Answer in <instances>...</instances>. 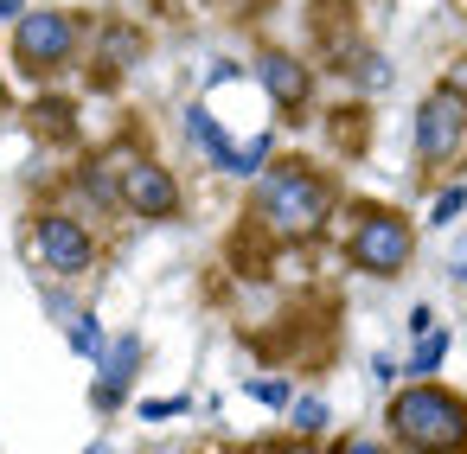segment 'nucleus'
Masks as SVG:
<instances>
[{
    "mask_svg": "<svg viewBox=\"0 0 467 454\" xmlns=\"http://www.w3.org/2000/svg\"><path fill=\"white\" fill-rule=\"evenodd\" d=\"M448 346H454V339H448V326L416 333V346H410V365H403V371H410V377H435V371H441V358H448Z\"/></svg>",
    "mask_w": 467,
    "mask_h": 454,
    "instance_id": "nucleus-14",
    "label": "nucleus"
},
{
    "mask_svg": "<svg viewBox=\"0 0 467 454\" xmlns=\"http://www.w3.org/2000/svg\"><path fill=\"white\" fill-rule=\"evenodd\" d=\"M84 454H116V441H90V448H84Z\"/></svg>",
    "mask_w": 467,
    "mask_h": 454,
    "instance_id": "nucleus-29",
    "label": "nucleus"
},
{
    "mask_svg": "<svg viewBox=\"0 0 467 454\" xmlns=\"http://www.w3.org/2000/svg\"><path fill=\"white\" fill-rule=\"evenodd\" d=\"M250 77H256V90L269 97V109H275L282 122H307V109H314V97H320V71H314L301 52L256 46V58H250Z\"/></svg>",
    "mask_w": 467,
    "mask_h": 454,
    "instance_id": "nucleus-9",
    "label": "nucleus"
},
{
    "mask_svg": "<svg viewBox=\"0 0 467 454\" xmlns=\"http://www.w3.org/2000/svg\"><path fill=\"white\" fill-rule=\"evenodd\" d=\"M84 65H90V90H116L135 65H148V26L141 20H90V39H84Z\"/></svg>",
    "mask_w": 467,
    "mask_h": 454,
    "instance_id": "nucleus-10",
    "label": "nucleus"
},
{
    "mask_svg": "<svg viewBox=\"0 0 467 454\" xmlns=\"http://www.w3.org/2000/svg\"><path fill=\"white\" fill-rule=\"evenodd\" d=\"M26 122H33V135L52 141V148H78V103H71V97L39 90V103L26 109Z\"/></svg>",
    "mask_w": 467,
    "mask_h": 454,
    "instance_id": "nucleus-13",
    "label": "nucleus"
},
{
    "mask_svg": "<svg viewBox=\"0 0 467 454\" xmlns=\"http://www.w3.org/2000/svg\"><path fill=\"white\" fill-rule=\"evenodd\" d=\"M90 365H97V377H90V409H97V416H116V409L135 397V377L148 371V339H141V333H109Z\"/></svg>",
    "mask_w": 467,
    "mask_h": 454,
    "instance_id": "nucleus-11",
    "label": "nucleus"
},
{
    "mask_svg": "<svg viewBox=\"0 0 467 454\" xmlns=\"http://www.w3.org/2000/svg\"><path fill=\"white\" fill-rule=\"evenodd\" d=\"M65 339H71V352H78V358H97V352H103V339H109V333H103V314H97V307H78V314L65 320Z\"/></svg>",
    "mask_w": 467,
    "mask_h": 454,
    "instance_id": "nucleus-16",
    "label": "nucleus"
},
{
    "mask_svg": "<svg viewBox=\"0 0 467 454\" xmlns=\"http://www.w3.org/2000/svg\"><path fill=\"white\" fill-rule=\"evenodd\" d=\"M288 435H301V441H314V435H327V422H333V409H327V397H288Z\"/></svg>",
    "mask_w": 467,
    "mask_h": 454,
    "instance_id": "nucleus-15",
    "label": "nucleus"
},
{
    "mask_svg": "<svg viewBox=\"0 0 467 454\" xmlns=\"http://www.w3.org/2000/svg\"><path fill=\"white\" fill-rule=\"evenodd\" d=\"M327 129H333L339 154H352V148H365V135H371V116H365V103H346V109H333V116H327Z\"/></svg>",
    "mask_w": 467,
    "mask_h": 454,
    "instance_id": "nucleus-17",
    "label": "nucleus"
},
{
    "mask_svg": "<svg viewBox=\"0 0 467 454\" xmlns=\"http://www.w3.org/2000/svg\"><path fill=\"white\" fill-rule=\"evenodd\" d=\"M441 84H448V90H461V97H467V58H454V65H448V77H441Z\"/></svg>",
    "mask_w": 467,
    "mask_h": 454,
    "instance_id": "nucleus-26",
    "label": "nucleus"
},
{
    "mask_svg": "<svg viewBox=\"0 0 467 454\" xmlns=\"http://www.w3.org/2000/svg\"><path fill=\"white\" fill-rule=\"evenodd\" d=\"M461 212H467V186H461V180H448V186L429 199V224H435V231H448V224H461Z\"/></svg>",
    "mask_w": 467,
    "mask_h": 454,
    "instance_id": "nucleus-18",
    "label": "nucleus"
},
{
    "mask_svg": "<svg viewBox=\"0 0 467 454\" xmlns=\"http://www.w3.org/2000/svg\"><path fill=\"white\" fill-rule=\"evenodd\" d=\"M109 148H116V180H122V218H135V224H180L186 218L180 173L161 154L135 148V141H109Z\"/></svg>",
    "mask_w": 467,
    "mask_h": 454,
    "instance_id": "nucleus-6",
    "label": "nucleus"
},
{
    "mask_svg": "<svg viewBox=\"0 0 467 454\" xmlns=\"http://www.w3.org/2000/svg\"><path fill=\"white\" fill-rule=\"evenodd\" d=\"M448 275H454V282H467V237L454 243V256H448Z\"/></svg>",
    "mask_w": 467,
    "mask_h": 454,
    "instance_id": "nucleus-27",
    "label": "nucleus"
},
{
    "mask_svg": "<svg viewBox=\"0 0 467 454\" xmlns=\"http://www.w3.org/2000/svg\"><path fill=\"white\" fill-rule=\"evenodd\" d=\"M46 314H52V320H58V326H65V320H71V314H78V301H71V294H65V288H58V282H46Z\"/></svg>",
    "mask_w": 467,
    "mask_h": 454,
    "instance_id": "nucleus-22",
    "label": "nucleus"
},
{
    "mask_svg": "<svg viewBox=\"0 0 467 454\" xmlns=\"http://www.w3.org/2000/svg\"><path fill=\"white\" fill-rule=\"evenodd\" d=\"M26 7H33V0H0V26H14V20H20Z\"/></svg>",
    "mask_w": 467,
    "mask_h": 454,
    "instance_id": "nucleus-28",
    "label": "nucleus"
},
{
    "mask_svg": "<svg viewBox=\"0 0 467 454\" xmlns=\"http://www.w3.org/2000/svg\"><path fill=\"white\" fill-rule=\"evenodd\" d=\"M346 263L371 282H397L416 263V224L397 205H352L346 212Z\"/></svg>",
    "mask_w": 467,
    "mask_h": 454,
    "instance_id": "nucleus-5",
    "label": "nucleus"
},
{
    "mask_svg": "<svg viewBox=\"0 0 467 454\" xmlns=\"http://www.w3.org/2000/svg\"><path fill=\"white\" fill-rule=\"evenodd\" d=\"M244 397H250V403H263V409H288L295 384H288V377H244Z\"/></svg>",
    "mask_w": 467,
    "mask_h": 454,
    "instance_id": "nucleus-19",
    "label": "nucleus"
},
{
    "mask_svg": "<svg viewBox=\"0 0 467 454\" xmlns=\"http://www.w3.org/2000/svg\"><path fill=\"white\" fill-rule=\"evenodd\" d=\"M327 454H397V448H390V441H378V435H358V428H352V435H339Z\"/></svg>",
    "mask_w": 467,
    "mask_h": 454,
    "instance_id": "nucleus-21",
    "label": "nucleus"
},
{
    "mask_svg": "<svg viewBox=\"0 0 467 454\" xmlns=\"http://www.w3.org/2000/svg\"><path fill=\"white\" fill-rule=\"evenodd\" d=\"M180 135H186V148H192L212 173H231V180H256V173L269 167V154H275V135H269V129H256L250 141H237L205 103H186V109H180Z\"/></svg>",
    "mask_w": 467,
    "mask_h": 454,
    "instance_id": "nucleus-7",
    "label": "nucleus"
},
{
    "mask_svg": "<svg viewBox=\"0 0 467 454\" xmlns=\"http://www.w3.org/2000/svg\"><path fill=\"white\" fill-rule=\"evenodd\" d=\"M339 212V180L307 154H269V167L250 186L244 224L269 243H314Z\"/></svg>",
    "mask_w": 467,
    "mask_h": 454,
    "instance_id": "nucleus-1",
    "label": "nucleus"
},
{
    "mask_svg": "<svg viewBox=\"0 0 467 454\" xmlns=\"http://www.w3.org/2000/svg\"><path fill=\"white\" fill-rule=\"evenodd\" d=\"M244 454H314V441H301V435H282V441H256V448H244Z\"/></svg>",
    "mask_w": 467,
    "mask_h": 454,
    "instance_id": "nucleus-23",
    "label": "nucleus"
},
{
    "mask_svg": "<svg viewBox=\"0 0 467 454\" xmlns=\"http://www.w3.org/2000/svg\"><path fill=\"white\" fill-rule=\"evenodd\" d=\"M429 326H435V307H429V301H416V307H410V339H416V333H429Z\"/></svg>",
    "mask_w": 467,
    "mask_h": 454,
    "instance_id": "nucleus-24",
    "label": "nucleus"
},
{
    "mask_svg": "<svg viewBox=\"0 0 467 454\" xmlns=\"http://www.w3.org/2000/svg\"><path fill=\"white\" fill-rule=\"evenodd\" d=\"M384 428L397 454H467V397L441 377H410L384 403Z\"/></svg>",
    "mask_w": 467,
    "mask_h": 454,
    "instance_id": "nucleus-3",
    "label": "nucleus"
},
{
    "mask_svg": "<svg viewBox=\"0 0 467 454\" xmlns=\"http://www.w3.org/2000/svg\"><path fill=\"white\" fill-rule=\"evenodd\" d=\"M26 263L46 282H90L103 269V237L84 212L71 205H39L26 218Z\"/></svg>",
    "mask_w": 467,
    "mask_h": 454,
    "instance_id": "nucleus-4",
    "label": "nucleus"
},
{
    "mask_svg": "<svg viewBox=\"0 0 467 454\" xmlns=\"http://www.w3.org/2000/svg\"><path fill=\"white\" fill-rule=\"evenodd\" d=\"M186 409H192L186 390H180V397H148V403H141V422H167V416H186Z\"/></svg>",
    "mask_w": 467,
    "mask_h": 454,
    "instance_id": "nucleus-20",
    "label": "nucleus"
},
{
    "mask_svg": "<svg viewBox=\"0 0 467 454\" xmlns=\"http://www.w3.org/2000/svg\"><path fill=\"white\" fill-rule=\"evenodd\" d=\"M84 39H90V14L46 0V7H26L7 26V65H14L20 84L52 90V84H65L84 65Z\"/></svg>",
    "mask_w": 467,
    "mask_h": 454,
    "instance_id": "nucleus-2",
    "label": "nucleus"
},
{
    "mask_svg": "<svg viewBox=\"0 0 467 454\" xmlns=\"http://www.w3.org/2000/svg\"><path fill=\"white\" fill-rule=\"evenodd\" d=\"M371 377H378V384H397V377H403V371H397V365H390V358H384V352H378V358H371Z\"/></svg>",
    "mask_w": 467,
    "mask_h": 454,
    "instance_id": "nucleus-25",
    "label": "nucleus"
},
{
    "mask_svg": "<svg viewBox=\"0 0 467 454\" xmlns=\"http://www.w3.org/2000/svg\"><path fill=\"white\" fill-rule=\"evenodd\" d=\"M410 148L429 173H461L467 167V97L435 84L410 116Z\"/></svg>",
    "mask_w": 467,
    "mask_h": 454,
    "instance_id": "nucleus-8",
    "label": "nucleus"
},
{
    "mask_svg": "<svg viewBox=\"0 0 467 454\" xmlns=\"http://www.w3.org/2000/svg\"><path fill=\"white\" fill-rule=\"evenodd\" d=\"M71 212L84 218H122V180H116V148H84L71 167Z\"/></svg>",
    "mask_w": 467,
    "mask_h": 454,
    "instance_id": "nucleus-12",
    "label": "nucleus"
}]
</instances>
